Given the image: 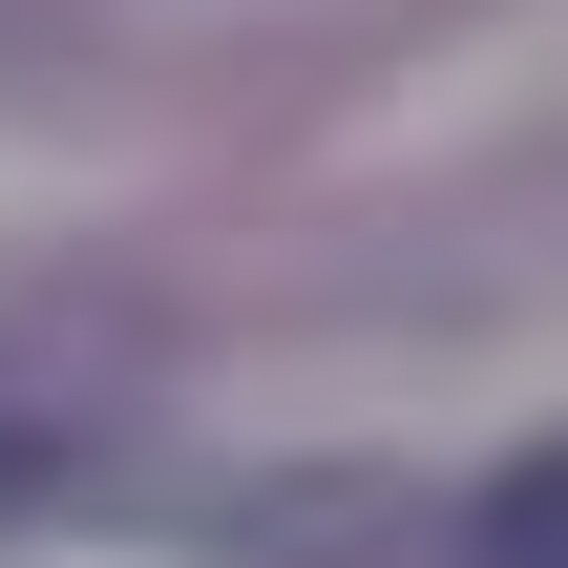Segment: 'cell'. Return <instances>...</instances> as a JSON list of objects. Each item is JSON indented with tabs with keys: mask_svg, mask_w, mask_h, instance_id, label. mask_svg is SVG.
<instances>
[{
	"mask_svg": "<svg viewBox=\"0 0 568 568\" xmlns=\"http://www.w3.org/2000/svg\"><path fill=\"white\" fill-rule=\"evenodd\" d=\"M464 568H568V443H527V464L464 506Z\"/></svg>",
	"mask_w": 568,
	"mask_h": 568,
	"instance_id": "obj_1",
	"label": "cell"
},
{
	"mask_svg": "<svg viewBox=\"0 0 568 568\" xmlns=\"http://www.w3.org/2000/svg\"><path fill=\"white\" fill-rule=\"evenodd\" d=\"M63 464H84V422H63V400H0V506H42Z\"/></svg>",
	"mask_w": 568,
	"mask_h": 568,
	"instance_id": "obj_2",
	"label": "cell"
}]
</instances>
